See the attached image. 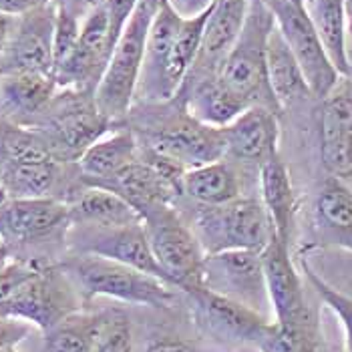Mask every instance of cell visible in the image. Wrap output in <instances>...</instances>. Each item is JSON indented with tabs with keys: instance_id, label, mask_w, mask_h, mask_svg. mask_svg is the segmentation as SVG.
Segmentation results:
<instances>
[{
	"instance_id": "6da1fadb",
	"label": "cell",
	"mask_w": 352,
	"mask_h": 352,
	"mask_svg": "<svg viewBox=\"0 0 352 352\" xmlns=\"http://www.w3.org/2000/svg\"><path fill=\"white\" fill-rule=\"evenodd\" d=\"M115 129L131 131L143 149L165 155L186 169L226 160L221 127L197 121L179 95L162 103H133Z\"/></svg>"
},
{
	"instance_id": "7a4b0ae2",
	"label": "cell",
	"mask_w": 352,
	"mask_h": 352,
	"mask_svg": "<svg viewBox=\"0 0 352 352\" xmlns=\"http://www.w3.org/2000/svg\"><path fill=\"white\" fill-rule=\"evenodd\" d=\"M208 12L210 8L197 16H182L169 0L157 10L147 36L135 103H162L179 93L199 51Z\"/></svg>"
},
{
	"instance_id": "3957f363",
	"label": "cell",
	"mask_w": 352,
	"mask_h": 352,
	"mask_svg": "<svg viewBox=\"0 0 352 352\" xmlns=\"http://www.w3.org/2000/svg\"><path fill=\"white\" fill-rule=\"evenodd\" d=\"M82 304L81 290L58 262L23 258L8 294L0 302V318L27 320L47 332L82 310Z\"/></svg>"
},
{
	"instance_id": "277c9868",
	"label": "cell",
	"mask_w": 352,
	"mask_h": 352,
	"mask_svg": "<svg viewBox=\"0 0 352 352\" xmlns=\"http://www.w3.org/2000/svg\"><path fill=\"white\" fill-rule=\"evenodd\" d=\"M58 264L73 278L85 302L105 296L127 304L167 310L177 304L179 294H184L157 276L95 254L65 252Z\"/></svg>"
},
{
	"instance_id": "5b68a950",
	"label": "cell",
	"mask_w": 352,
	"mask_h": 352,
	"mask_svg": "<svg viewBox=\"0 0 352 352\" xmlns=\"http://www.w3.org/2000/svg\"><path fill=\"white\" fill-rule=\"evenodd\" d=\"M25 127L43 135L58 162L77 163L93 143L113 131V121L97 107L95 93L58 87Z\"/></svg>"
},
{
	"instance_id": "8992f818",
	"label": "cell",
	"mask_w": 352,
	"mask_h": 352,
	"mask_svg": "<svg viewBox=\"0 0 352 352\" xmlns=\"http://www.w3.org/2000/svg\"><path fill=\"white\" fill-rule=\"evenodd\" d=\"M274 27L276 23L268 4L264 0H252L244 28L228 54L219 77L232 91L244 97L250 107L270 109L282 117L284 113L268 79V41Z\"/></svg>"
},
{
	"instance_id": "52a82bcc",
	"label": "cell",
	"mask_w": 352,
	"mask_h": 352,
	"mask_svg": "<svg viewBox=\"0 0 352 352\" xmlns=\"http://www.w3.org/2000/svg\"><path fill=\"white\" fill-rule=\"evenodd\" d=\"M191 230L206 256L228 250L262 252L276 236L260 197H238L223 206H195Z\"/></svg>"
},
{
	"instance_id": "ba28073f",
	"label": "cell",
	"mask_w": 352,
	"mask_h": 352,
	"mask_svg": "<svg viewBox=\"0 0 352 352\" xmlns=\"http://www.w3.org/2000/svg\"><path fill=\"white\" fill-rule=\"evenodd\" d=\"M155 14H157V8L139 0L129 23L125 25L117 45H115L107 71L95 91L97 107L101 109V113L107 119L113 121V129L135 103L137 85H139L141 71H143L147 36H149V28H151Z\"/></svg>"
},
{
	"instance_id": "9c48e42d",
	"label": "cell",
	"mask_w": 352,
	"mask_h": 352,
	"mask_svg": "<svg viewBox=\"0 0 352 352\" xmlns=\"http://www.w3.org/2000/svg\"><path fill=\"white\" fill-rule=\"evenodd\" d=\"M141 221L167 282L184 294L201 288L206 252L175 206L151 208L141 214Z\"/></svg>"
},
{
	"instance_id": "30bf717a",
	"label": "cell",
	"mask_w": 352,
	"mask_h": 352,
	"mask_svg": "<svg viewBox=\"0 0 352 352\" xmlns=\"http://www.w3.org/2000/svg\"><path fill=\"white\" fill-rule=\"evenodd\" d=\"M73 228L69 206L54 197L6 199L0 204V240L12 258L41 260L38 250L67 245Z\"/></svg>"
},
{
	"instance_id": "8fae6325",
	"label": "cell",
	"mask_w": 352,
	"mask_h": 352,
	"mask_svg": "<svg viewBox=\"0 0 352 352\" xmlns=\"http://www.w3.org/2000/svg\"><path fill=\"white\" fill-rule=\"evenodd\" d=\"M264 2L268 4L274 14L276 28L280 30L292 54L296 56L314 99L322 101L338 85L342 75L332 65L324 45L310 21L306 6L290 0H264Z\"/></svg>"
},
{
	"instance_id": "7c38bea8",
	"label": "cell",
	"mask_w": 352,
	"mask_h": 352,
	"mask_svg": "<svg viewBox=\"0 0 352 352\" xmlns=\"http://www.w3.org/2000/svg\"><path fill=\"white\" fill-rule=\"evenodd\" d=\"M117 38L109 21L105 4L95 6L82 23L81 34L73 51L54 69V81L58 87H71L95 93L107 71Z\"/></svg>"
},
{
	"instance_id": "4fadbf2b",
	"label": "cell",
	"mask_w": 352,
	"mask_h": 352,
	"mask_svg": "<svg viewBox=\"0 0 352 352\" xmlns=\"http://www.w3.org/2000/svg\"><path fill=\"white\" fill-rule=\"evenodd\" d=\"M188 308L197 326L206 336L226 344H254L260 338L268 320L262 312L245 306L238 300L216 294L208 288H195L188 294Z\"/></svg>"
},
{
	"instance_id": "5bb4252c",
	"label": "cell",
	"mask_w": 352,
	"mask_h": 352,
	"mask_svg": "<svg viewBox=\"0 0 352 352\" xmlns=\"http://www.w3.org/2000/svg\"><path fill=\"white\" fill-rule=\"evenodd\" d=\"M67 252L95 254L127 264L167 282L147 240L143 221L129 226H73L67 236Z\"/></svg>"
},
{
	"instance_id": "9a60e30c",
	"label": "cell",
	"mask_w": 352,
	"mask_h": 352,
	"mask_svg": "<svg viewBox=\"0 0 352 352\" xmlns=\"http://www.w3.org/2000/svg\"><path fill=\"white\" fill-rule=\"evenodd\" d=\"M260 254L254 250H228L206 256L204 288L260 312L262 304L270 300Z\"/></svg>"
},
{
	"instance_id": "2e32d148",
	"label": "cell",
	"mask_w": 352,
	"mask_h": 352,
	"mask_svg": "<svg viewBox=\"0 0 352 352\" xmlns=\"http://www.w3.org/2000/svg\"><path fill=\"white\" fill-rule=\"evenodd\" d=\"M318 145L326 175L352 179V77H342L318 101Z\"/></svg>"
},
{
	"instance_id": "e0dca14e",
	"label": "cell",
	"mask_w": 352,
	"mask_h": 352,
	"mask_svg": "<svg viewBox=\"0 0 352 352\" xmlns=\"http://www.w3.org/2000/svg\"><path fill=\"white\" fill-rule=\"evenodd\" d=\"M56 2L19 16L14 34L0 60V73H43L53 75Z\"/></svg>"
},
{
	"instance_id": "ac0fdd59",
	"label": "cell",
	"mask_w": 352,
	"mask_h": 352,
	"mask_svg": "<svg viewBox=\"0 0 352 352\" xmlns=\"http://www.w3.org/2000/svg\"><path fill=\"white\" fill-rule=\"evenodd\" d=\"M252 0H214L201 32L195 63L184 82H199L219 77L228 54L232 53L250 10Z\"/></svg>"
},
{
	"instance_id": "d6986e66",
	"label": "cell",
	"mask_w": 352,
	"mask_h": 352,
	"mask_svg": "<svg viewBox=\"0 0 352 352\" xmlns=\"http://www.w3.org/2000/svg\"><path fill=\"white\" fill-rule=\"evenodd\" d=\"M262 266L268 288L272 310L278 322H292L310 314L314 308L308 304L302 274L292 260V248L278 236L262 250Z\"/></svg>"
},
{
	"instance_id": "ffe728a7",
	"label": "cell",
	"mask_w": 352,
	"mask_h": 352,
	"mask_svg": "<svg viewBox=\"0 0 352 352\" xmlns=\"http://www.w3.org/2000/svg\"><path fill=\"white\" fill-rule=\"evenodd\" d=\"M226 143V160L260 167L278 155L280 143V115L264 107H250L221 127Z\"/></svg>"
},
{
	"instance_id": "44dd1931",
	"label": "cell",
	"mask_w": 352,
	"mask_h": 352,
	"mask_svg": "<svg viewBox=\"0 0 352 352\" xmlns=\"http://www.w3.org/2000/svg\"><path fill=\"white\" fill-rule=\"evenodd\" d=\"M318 248H340L352 252V190L338 177L326 175L312 204V242L302 254Z\"/></svg>"
},
{
	"instance_id": "7402d4cb",
	"label": "cell",
	"mask_w": 352,
	"mask_h": 352,
	"mask_svg": "<svg viewBox=\"0 0 352 352\" xmlns=\"http://www.w3.org/2000/svg\"><path fill=\"white\" fill-rule=\"evenodd\" d=\"M258 182H260V199L274 223L276 236L292 248L296 234L298 199L294 193L288 165L280 157V153L260 167Z\"/></svg>"
},
{
	"instance_id": "603a6c76",
	"label": "cell",
	"mask_w": 352,
	"mask_h": 352,
	"mask_svg": "<svg viewBox=\"0 0 352 352\" xmlns=\"http://www.w3.org/2000/svg\"><path fill=\"white\" fill-rule=\"evenodd\" d=\"M58 85L43 73H0V121L27 125L45 107Z\"/></svg>"
},
{
	"instance_id": "cb8c5ba5",
	"label": "cell",
	"mask_w": 352,
	"mask_h": 352,
	"mask_svg": "<svg viewBox=\"0 0 352 352\" xmlns=\"http://www.w3.org/2000/svg\"><path fill=\"white\" fill-rule=\"evenodd\" d=\"M191 115L210 127H226L234 119H238L245 109L248 101L232 91L221 77L206 79L199 82H184L177 93Z\"/></svg>"
},
{
	"instance_id": "d4e9b609",
	"label": "cell",
	"mask_w": 352,
	"mask_h": 352,
	"mask_svg": "<svg viewBox=\"0 0 352 352\" xmlns=\"http://www.w3.org/2000/svg\"><path fill=\"white\" fill-rule=\"evenodd\" d=\"M268 79L282 113L288 109H298L316 101L310 85L300 69L296 56L282 38L280 30L274 27L268 41Z\"/></svg>"
},
{
	"instance_id": "484cf974",
	"label": "cell",
	"mask_w": 352,
	"mask_h": 352,
	"mask_svg": "<svg viewBox=\"0 0 352 352\" xmlns=\"http://www.w3.org/2000/svg\"><path fill=\"white\" fill-rule=\"evenodd\" d=\"M182 193L193 206H223L244 197L240 171L230 160L188 169L182 179Z\"/></svg>"
},
{
	"instance_id": "4316f807",
	"label": "cell",
	"mask_w": 352,
	"mask_h": 352,
	"mask_svg": "<svg viewBox=\"0 0 352 352\" xmlns=\"http://www.w3.org/2000/svg\"><path fill=\"white\" fill-rule=\"evenodd\" d=\"M73 226H129L139 223L141 217L135 210L117 193L87 186L69 204Z\"/></svg>"
},
{
	"instance_id": "83f0119b",
	"label": "cell",
	"mask_w": 352,
	"mask_h": 352,
	"mask_svg": "<svg viewBox=\"0 0 352 352\" xmlns=\"http://www.w3.org/2000/svg\"><path fill=\"white\" fill-rule=\"evenodd\" d=\"M139 155L141 147L137 137L127 129H115V133L109 131L107 135L93 143L77 163L82 182H97L115 175L129 163L139 160Z\"/></svg>"
},
{
	"instance_id": "f1b7e54d",
	"label": "cell",
	"mask_w": 352,
	"mask_h": 352,
	"mask_svg": "<svg viewBox=\"0 0 352 352\" xmlns=\"http://www.w3.org/2000/svg\"><path fill=\"white\" fill-rule=\"evenodd\" d=\"M306 10L336 71L342 77H351L344 0H308Z\"/></svg>"
},
{
	"instance_id": "f546056e",
	"label": "cell",
	"mask_w": 352,
	"mask_h": 352,
	"mask_svg": "<svg viewBox=\"0 0 352 352\" xmlns=\"http://www.w3.org/2000/svg\"><path fill=\"white\" fill-rule=\"evenodd\" d=\"M256 349L260 352H322L318 312L312 310L304 318L292 322L268 320L256 340Z\"/></svg>"
},
{
	"instance_id": "4dcf8cb0",
	"label": "cell",
	"mask_w": 352,
	"mask_h": 352,
	"mask_svg": "<svg viewBox=\"0 0 352 352\" xmlns=\"http://www.w3.org/2000/svg\"><path fill=\"white\" fill-rule=\"evenodd\" d=\"M99 324L101 312H73L43 332V352H93Z\"/></svg>"
},
{
	"instance_id": "1f68e13d",
	"label": "cell",
	"mask_w": 352,
	"mask_h": 352,
	"mask_svg": "<svg viewBox=\"0 0 352 352\" xmlns=\"http://www.w3.org/2000/svg\"><path fill=\"white\" fill-rule=\"evenodd\" d=\"M300 268H302L306 282L318 294V298L322 300L340 320V324L344 328V346H346V352H352V296L330 286L324 278L318 276V272H314V268L308 264L306 256H300Z\"/></svg>"
},
{
	"instance_id": "d6a6232c",
	"label": "cell",
	"mask_w": 352,
	"mask_h": 352,
	"mask_svg": "<svg viewBox=\"0 0 352 352\" xmlns=\"http://www.w3.org/2000/svg\"><path fill=\"white\" fill-rule=\"evenodd\" d=\"M93 352H135L131 320L123 310L111 308L101 312V324Z\"/></svg>"
},
{
	"instance_id": "836d02e7",
	"label": "cell",
	"mask_w": 352,
	"mask_h": 352,
	"mask_svg": "<svg viewBox=\"0 0 352 352\" xmlns=\"http://www.w3.org/2000/svg\"><path fill=\"white\" fill-rule=\"evenodd\" d=\"M34 326L19 318H0V352L16 349Z\"/></svg>"
},
{
	"instance_id": "e575fe53",
	"label": "cell",
	"mask_w": 352,
	"mask_h": 352,
	"mask_svg": "<svg viewBox=\"0 0 352 352\" xmlns=\"http://www.w3.org/2000/svg\"><path fill=\"white\" fill-rule=\"evenodd\" d=\"M109 12V21H111V28H113V36L119 41L121 32L125 25L129 23L135 6L139 4V0H105L103 2Z\"/></svg>"
},
{
	"instance_id": "d590c367",
	"label": "cell",
	"mask_w": 352,
	"mask_h": 352,
	"mask_svg": "<svg viewBox=\"0 0 352 352\" xmlns=\"http://www.w3.org/2000/svg\"><path fill=\"white\" fill-rule=\"evenodd\" d=\"M143 352H199L190 342L175 336H155L147 342Z\"/></svg>"
},
{
	"instance_id": "8d00e7d4",
	"label": "cell",
	"mask_w": 352,
	"mask_h": 352,
	"mask_svg": "<svg viewBox=\"0 0 352 352\" xmlns=\"http://www.w3.org/2000/svg\"><path fill=\"white\" fill-rule=\"evenodd\" d=\"M54 0H0V12L12 14V16H23L34 8H41L45 4H51Z\"/></svg>"
},
{
	"instance_id": "74e56055",
	"label": "cell",
	"mask_w": 352,
	"mask_h": 352,
	"mask_svg": "<svg viewBox=\"0 0 352 352\" xmlns=\"http://www.w3.org/2000/svg\"><path fill=\"white\" fill-rule=\"evenodd\" d=\"M169 2L182 16H197L214 4V0H169Z\"/></svg>"
},
{
	"instance_id": "f35d334b",
	"label": "cell",
	"mask_w": 352,
	"mask_h": 352,
	"mask_svg": "<svg viewBox=\"0 0 352 352\" xmlns=\"http://www.w3.org/2000/svg\"><path fill=\"white\" fill-rule=\"evenodd\" d=\"M16 21H19V16L0 12V60H2V56H4L6 49H8V43H10L12 34H14Z\"/></svg>"
},
{
	"instance_id": "ab89813d",
	"label": "cell",
	"mask_w": 352,
	"mask_h": 352,
	"mask_svg": "<svg viewBox=\"0 0 352 352\" xmlns=\"http://www.w3.org/2000/svg\"><path fill=\"white\" fill-rule=\"evenodd\" d=\"M346 10V43H349V60H351V77H352V0H344Z\"/></svg>"
},
{
	"instance_id": "60d3db41",
	"label": "cell",
	"mask_w": 352,
	"mask_h": 352,
	"mask_svg": "<svg viewBox=\"0 0 352 352\" xmlns=\"http://www.w3.org/2000/svg\"><path fill=\"white\" fill-rule=\"evenodd\" d=\"M8 258H10V250H8V245L0 240V266H2Z\"/></svg>"
},
{
	"instance_id": "b9f144b4",
	"label": "cell",
	"mask_w": 352,
	"mask_h": 352,
	"mask_svg": "<svg viewBox=\"0 0 352 352\" xmlns=\"http://www.w3.org/2000/svg\"><path fill=\"white\" fill-rule=\"evenodd\" d=\"M54 2H69V4H79V6H85L87 10H93V8H91V6H89V4H87L85 0H54Z\"/></svg>"
},
{
	"instance_id": "7bdbcfd3",
	"label": "cell",
	"mask_w": 352,
	"mask_h": 352,
	"mask_svg": "<svg viewBox=\"0 0 352 352\" xmlns=\"http://www.w3.org/2000/svg\"><path fill=\"white\" fill-rule=\"evenodd\" d=\"M8 199V193L4 190V186H2V182H0V204H4Z\"/></svg>"
},
{
	"instance_id": "ee69618b",
	"label": "cell",
	"mask_w": 352,
	"mask_h": 352,
	"mask_svg": "<svg viewBox=\"0 0 352 352\" xmlns=\"http://www.w3.org/2000/svg\"><path fill=\"white\" fill-rule=\"evenodd\" d=\"M85 2H87V4H89L91 8H95V6H99V4H103L105 0H85Z\"/></svg>"
},
{
	"instance_id": "f6af8a7d",
	"label": "cell",
	"mask_w": 352,
	"mask_h": 352,
	"mask_svg": "<svg viewBox=\"0 0 352 352\" xmlns=\"http://www.w3.org/2000/svg\"><path fill=\"white\" fill-rule=\"evenodd\" d=\"M290 2H296V4H304V6H306V2H308V0H290Z\"/></svg>"
},
{
	"instance_id": "bcb514c9",
	"label": "cell",
	"mask_w": 352,
	"mask_h": 352,
	"mask_svg": "<svg viewBox=\"0 0 352 352\" xmlns=\"http://www.w3.org/2000/svg\"><path fill=\"white\" fill-rule=\"evenodd\" d=\"M4 352H19L16 349H10V351H4Z\"/></svg>"
}]
</instances>
